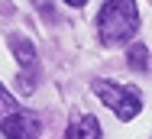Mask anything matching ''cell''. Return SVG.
<instances>
[{"mask_svg": "<svg viewBox=\"0 0 152 139\" xmlns=\"http://www.w3.org/2000/svg\"><path fill=\"white\" fill-rule=\"evenodd\" d=\"M97 29L104 45H120L139 32V13L133 0H107L97 13Z\"/></svg>", "mask_w": 152, "mask_h": 139, "instance_id": "1", "label": "cell"}, {"mask_svg": "<svg viewBox=\"0 0 152 139\" xmlns=\"http://www.w3.org/2000/svg\"><path fill=\"white\" fill-rule=\"evenodd\" d=\"M91 87H94V94L117 113V120H123V123L136 120L139 110H142V94H139L136 87H129V84H117V81L100 78V81H94Z\"/></svg>", "mask_w": 152, "mask_h": 139, "instance_id": "2", "label": "cell"}, {"mask_svg": "<svg viewBox=\"0 0 152 139\" xmlns=\"http://www.w3.org/2000/svg\"><path fill=\"white\" fill-rule=\"evenodd\" d=\"M0 133L7 139H39L42 123H39V116L29 113V110H13V113H7V116L0 120Z\"/></svg>", "mask_w": 152, "mask_h": 139, "instance_id": "3", "label": "cell"}, {"mask_svg": "<svg viewBox=\"0 0 152 139\" xmlns=\"http://www.w3.org/2000/svg\"><path fill=\"white\" fill-rule=\"evenodd\" d=\"M65 139H100V123L94 116H81V120H75L68 126Z\"/></svg>", "mask_w": 152, "mask_h": 139, "instance_id": "4", "label": "cell"}, {"mask_svg": "<svg viewBox=\"0 0 152 139\" xmlns=\"http://www.w3.org/2000/svg\"><path fill=\"white\" fill-rule=\"evenodd\" d=\"M10 45H13V55H16L20 65H26V68L36 65V49H32L29 39H23V36H10Z\"/></svg>", "mask_w": 152, "mask_h": 139, "instance_id": "5", "label": "cell"}, {"mask_svg": "<svg viewBox=\"0 0 152 139\" xmlns=\"http://www.w3.org/2000/svg\"><path fill=\"white\" fill-rule=\"evenodd\" d=\"M126 61H129V68H136L139 75H146V71H149V49H146L142 42H136V45L126 52Z\"/></svg>", "mask_w": 152, "mask_h": 139, "instance_id": "6", "label": "cell"}, {"mask_svg": "<svg viewBox=\"0 0 152 139\" xmlns=\"http://www.w3.org/2000/svg\"><path fill=\"white\" fill-rule=\"evenodd\" d=\"M13 110H20V107H16V100H13V94H10V91H7L3 84H0V120H3L7 113H13Z\"/></svg>", "mask_w": 152, "mask_h": 139, "instance_id": "7", "label": "cell"}, {"mask_svg": "<svg viewBox=\"0 0 152 139\" xmlns=\"http://www.w3.org/2000/svg\"><path fill=\"white\" fill-rule=\"evenodd\" d=\"M65 3H68V7H84L88 0H65Z\"/></svg>", "mask_w": 152, "mask_h": 139, "instance_id": "8", "label": "cell"}]
</instances>
